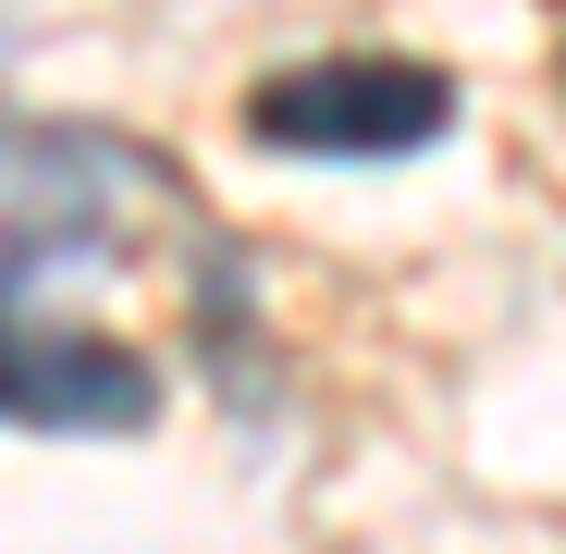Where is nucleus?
<instances>
[{"mask_svg": "<svg viewBox=\"0 0 566 554\" xmlns=\"http://www.w3.org/2000/svg\"><path fill=\"white\" fill-rule=\"evenodd\" d=\"M148 198H172L148 148L86 124H0V309H25L62 271H112Z\"/></svg>", "mask_w": 566, "mask_h": 554, "instance_id": "f257e3e1", "label": "nucleus"}, {"mask_svg": "<svg viewBox=\"0 0 566 554\" xmlns=\"http://www.w3.org/2000/svg\"><path fill=\"white\" fill-rule=\"evenodd\" d=\"M455 124V74L419 50H308L247 86V136L283 160H419Z\"/></svg>", "mask_w": 566, "mask_h": 554, "instance_id": "f03ea898", "label": "nucleus"}, {"mask_svg": "<svg viewBox=\"0 0 566 554\" xmlns=\"http://www.w3.org/2000/svg\"><path fill=\"white\" fill-rule=\"evenodd\" d=\"M0 419H25V431H148L160 419V369L136 345H112V333L0 309Z\"/></svg>", "mask_w": 566, "mask_h": 554, "instance_id": "7ed1b4c3", "label": "nucleus"}]
</instances>
